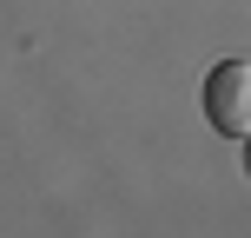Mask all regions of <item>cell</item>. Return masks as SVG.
<instances>
[{
	"label": "cell",
	"instance_id": "7a4b0ae2",
	"mask_svg": "<svg viewBox=\"0 0 251 238\" xmlns=\"http://www.w3.org/2000/svg\"><path fill=\"white\" fill-rule=\"evenodd\" d=\"M245 172H251V132H245Z\"/></svg>",
	"mask_w": 251,
	"mask_h": 238
},
{
	"label": "cell",
	"instance_id": "6da1fadb",
	"mask_svg": "<svg viewBox=\"0 0 251 238\" xmlns=\"http://www.w3.org/2000/svg\"><path fill=\"white\" fill-rule=\"evenodd\" d=\"M205 119L225 139L251 132V60H218L205 73Z\"/></svg>",
	"mask_w": 251,
	"mask_h": 238
}]
</instances>
